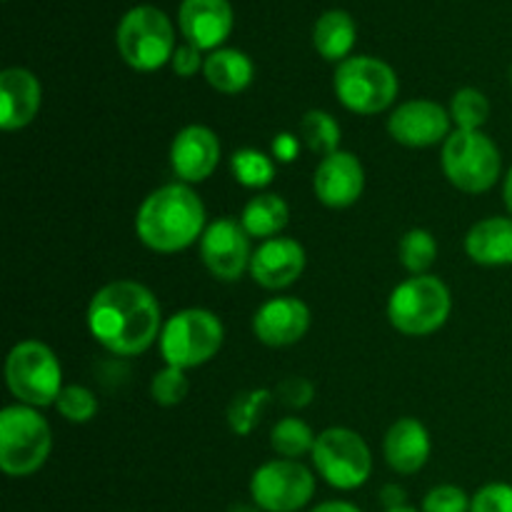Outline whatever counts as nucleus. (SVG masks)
<instances>
[{
	"label": "nucleus",
	"mask_w": 512,
	"mask_h": 512,
	"mask_svg": "<svg viewBox=\"0 0 512 512\" xmlns=\"http://www.w3.org/2000/svg\"><path fill=\"white\" fill-rule=\"evenodd\" d=\"M158 298L135 280H113L90 298L88 330L95 343L118 358H135L163 333Z\"/></svg>",
	"instance_id": "f257e3e1"
},
{
	"label": "nucleus",
	"mask_w": 512,
	"mask_h": 512,
	"mask_svg": "<svg viewBox=\"0 0 512 512\" xmlns=\"http://www.w3.org/2000/svg\"><path fill=\"white\" fill-rule=\"evenodd\" d=\"M205 205L200 195L185 183L155 188L140 203L135 215V235L153 253L173 255L203 238Z\"/></svg>",
	"instance_id": "f03ea898"
},
{
	"label": "nucleus",
	"mask_w": 512,
	"mask_h": 512,
	"mask_svg": "<svg viewBox=\"0 0 512 512\" xmlns=\"http://www.w3.org/2000/svg\"><path fill=\"white\" fill-rule=\"evenodd\" d=\"M453 295L438 275H410L388 298V320L408 338L433 335L448 323Z\"/></svg>",
	"instance_id": "7ed1b4c3"
},
{
	"label": "nucleus",
	"mask_w": 512,
	"mask_h": 512,
	"mask_svg": "<svg viewBox=\"0 0 512 512\" xmlns=\"http://www.w3.org/2000/svg\"><path fill=\"white\" fill-rule=\"evenodd\" d=\"M53 433L43 415L30 405H8L0 413V470L10 478L38 473L50 458Z\"/></svg>",
	"instance_id": "20e7f679"
},
{
	"label": "nucleus",
	"mask_w": 512,
	"mask_h": 512,
	"mask_svg": "<svg viewBox=\"0 0 512 512\" xmlns=\"http://www.w3.org/2000/svg\"><path fill=\"white\" fill-rule=\"evenodd\" d=\"M445 178L460 193L480 195L495 188L503 173V155L483 130H453L440 153Z\"/></svg>",
	"instance_id": "39448f33"
},
{
	"label": "nucleus",
	"mask_w": 512,
	"mask_h": 512,
	"mask_svg": "<svg viewBox=\"0 0 512 512\" xmlns=\"http://www.w3.org/2000/svg\"><path fill=\"white\" fill-rule=\"evenodd\" d=\"M225 343L223 320L205 308H185L170 315L160 333V355L165 365L193 370L210 363Z\"/></svg>",
	"instance_id": "423d86ee"
},
{
	"label": "nucleus",
	"mask_w": 512,
	"mask_h": 512,
	"mask_svg": "<svg viewBox=\"0 0 512 512\" xmlns=\"http://www.w3.org/2000/svg\"><path fill=\"white\" fill-rule=\"evenodd\" d=\"M115 45L125 63L140 73H153L173 60L175 28L168 15L155 5H135L115 30Z\"/></svg>",
	"instance_id": "0eeeda50"
},
{
	"label": "nucleus",
	"mask_w": 512,
	"mask_h": 512,
	"mask_svg": "<svg viewBox=\"0 0 512 512\" xmlns=\"http://www.w3.org/2000/svg\"><path fill=\"white\" fill-rule=\"evenodd\" d=\"M5 383L20 405L48 408L63 393V368L40 340H20L5 358Z\"/></svg>",
	"instance_id": "6e6552de"
},
{
	"label": "nucleus",
	"mask_w": 512,
	"mask_h": 512,
	"mask_svg": "<svg viewBox=\"0 0 512 512\" xmlns=\"http://www.w3.org/2000/svg\"><path fill=\"white\" fill-rule=\"evenodd\" d=\"M333 88L340 105L355 115H378L398 98V75L385 60L373 55H350L338 63Z\"/></svg>",
	"instance_id": "1a4fd4ad"
},
{
	"label": "nucleus",
	"mask_w": 512,
	"mask_h": 512,
	"mask_svg": "<svg viewBox=\"0 0 512 512\" xmlns=\"http://www.w3.org/2000/svg\"><path fill=\"white\" fill-rule=\"evenodd\" d=\"M320 478L335 490H355L373 473V453L360 433L350 428H328L318 435L310 453Z\"/></svg>",
	"instance_id": "9d476101"
},
{
	"label": "nucleus",
	"mask_w": 512,
	"mask_h": 512,
	"mask_svg": "<svg viewBox=\"0 0 512 512\" xmlns=\"http://www.w3.org/2000/svg\"><path fill=\"white\" fill-rule=\"evenodd\" d=\"M313 495L315 475L300 460H268L250 478V498L265 512H298Z\"/></svg>",
	"instance_id": "9b49d317"
},
{
	"label": "nucleus",
	"mask_w": 512,
	"mask_h": 512,
	"mask_svg": "<svg viewBox=\"0 0 512 512\" xmlns=\"http://www.w3.org/2000/svg\"><path fill=\"white\" fill-rule=\"evenodd\" d=\"M250 235L235 218H218L208 223L200 238V260L213 278L235 283L245 270H250Z\"/></svg>",
	"instance_id": "f8f14e48"
},
{
	"label": "nucleus",
	"mask_w": 512,
	"mask_h": 512,
	"mask_svg": "<svg viewBox=\"0 0 512 512\" xmlns=\"http://www.w3.org/2000/svg\"><path fill=\"white\" fill-rule=\"evenodd\" d=\"M390 138L405 148H433L453 133L450 110L428 98L405 100L388 118Z\"/></svg>",
	"instance_id": "ddd939ff"
},
{
	"label": "nucleus",
	"mask_w": 512,
	"mask_h": 512,
	"mask_svg": "<svg viewBox=\"0 0 512 512\" xmlns=\"http://www.w3.org/2000/svg\"><path fill=\"white\" fill-rule=\"evenodd\" d=\"M220 138L208 125H185L170 145V168L178 183L195 185L208 180L220 165Z\"/></svg>",
	"instance_id": "4468645a"
},
{
	"label": "nucleus",
	"mask_w": 512,
	"mask_h": 512,
	"mask_svg": "<svg viewBox=\"0 0 512 512\" xmlns=\"http://www.w3.org/2000/svg\"><path fill=\"white\" fill-rule=\"evenodd\" d=\"M365 190V168L360 158L348 150L328 155L318 163L313 175V193L325 208L343 210L358 203Z\"/></svg>",
	"instance_id": "2eb2a0df"
},
{
	"label": "nucleus",
	"mask_w": 512,
	"mask_h": 512,
	"mask_svg": "<svg viewBox=\"0 0 512 512\" xmlns=\"http://www.w3.org/2000/svg\"><path fill=\"white\" fill-rule=\"evenodd\" d=\"M308 255L295 238L278 235L263 240L250 258V278L265 290H285L305 273Z\"/></svg>",
	"instance_id": "dca6fc26"
},
{
	"label": "nucleus",
	"mask_w": 512,
	"mask_h": 512,
	"mask_svg": "<svg viewBox=\"0 0 512 512\" xmlns=\"http://www.w3.org/2000/svg\"><path fill=\"white\" fill-rule=\"evenodd\" d=\"M310 330V308L300 298H273L253 315V333L268 348H290Z\"/></svg>",
	"instance_id": "f3484780"
},
{
	"label": "nucleus",
	"mask_w": 512,
	"mask_h": 512,
	"mask_svg": "<svg viewBox=\"0 0 512 512\" xmlns=\"http://www.w3.org/2000/svg\"><path fill=\"white\" fill-rule=\"evenodd\" d=\"M233 20L228 0H183L178 10V25L185 43L210 53L233 33Z\"/></svg>",
	"instance_id": "a211bd4d"
},
{
	"label": "nucleus",
	"mask_w": 512,
	"mask_h": 512,
	"mask_svg": "<svg viewBox=\"0 0 512 512\" xmlns=\"http://www.w3.org/2000/svg\"><path fill=\"white\" fill-rule=\"evenodd\" d=\"M43 85L28 68H5L0 73V128L23 130L38 118Z\"/></svg>",
	"instance_id": "6ab92c4d"
},
{
	"label": "nucleus",
	"mask_w": 512,
	"mask_h": 512,
	"mask_svg": "<svg viewBox=\"0 0 512 512\" xmlns=\"http://www.w3.org/2000/svg\"><path fill=\"white\" fill-rule=\"evenodd\" d=\"M433 440L418 418H400L388 428L383 440L385 463L400 475H415L428 465Z\"/></svg>",
	"instance_id": "aec40b11"
},
{
	"label": "nucleus",
	"mask_w": 512,
	"mask_h": 512,
	"mask_svg": "<svg viewBox=\"0 0 512 512\" xmlns=\"http://www.w3.org/2000/svg\"><path fill=\"white\" fill-rule=\"evenodd\" d=\"M465 253L473 263L485 268L512 265V218L490 215L478 220L465 235Z\"/></svg>",
	"instance_id": "412c9836"
},
{
	"label": "nucleus",
	"mask_w": 512,
	"mask_h": 512,
	"mask_svg": "<svg viewBox=\"0 0 512 512\" xmlns=\"http://www.w3.org/2000/svg\"><path fill=\"white\" fill-rule=\"evenodd\" d=\"M203 75L210 88L223 95H238L253 83L255 65L243 50L218 48L205 58Z\"/></svg>",
	"instance_id": "4be33fe9"
},
{
	"label": "nucleus",
	"mask_w": 512,
	"mask_h": 512,
	"mask_svg": "<svg viewBox=\"0 0 512 512\" xmlns=\"http://www.w3.org/2000/svg\"><path fill=\"white\" fill-rule=\"evenodd\" d=\"M355 40H358V28L345 10H328L315 20L313 45L320 58L330 60V63H343L350 58Z\"/></svg>",
	"instance_id": "5701e85b"
},
{
	"label": "nucleus",
	"mask_w": 512,
	"mask_h": 512,
	"mask_svg": "<svg viewBox=\"0 0 512 512\" xmlns=\"http://www.w3.org/2000/svg\"><path fill=\"white\" fill-rule=\"evenodd\" d=\"M240 225L250 238H258L260 243L270 238L283 235L285 225L290 220V208L280 195L275 193H258L245 203L243 213H240Z\"/></svg>",
	"instance_id": "b1692460"
},
{
	"label": "nucleus",
	"mask_w": 512,
	"mask_h": 512,
	"mask_svg": "<svg viewBox=\"0 0 512 512\" xmlns=\"http://www.w3.org/2000/svg\"><path fill=\"white\" fill-rule=\"evenodd\" d=\"M300 140H303L305 148L310 153L320 155V160L328 158V155L338 153L340 150V138H343V130L340 123L335 120V115H330L328 110H308V113L300 118Z\"/></svg>",
	"instance_id": "393cba45"
},
{
	"label": "nucleus",
	"mask_w": 512,
	"mask_h": 512,
	"mask_svg": "<svg viewBox=\"0 0 512 512\" xmlns=\"http://www.w3.org/2000/svg\"><path fill=\"white\" fill-rule=\"evenodd\" d=\"M230 173L243 188L265 190L275 180L278 168H275L273 155L258 148H240L230 158Z\"/></svg>",
	"instance_id": "a878e982"
},
{
	"label": "nucleus",
	"mask_w": 512,
	"mask_h": 512,
	"mask_svg": "<svg viewBox=\"0 0 512 512\" xmlns=\"http://www.w3.org/2000/svg\"><path fill=\"white\" fill-rule=\"evenodd\" d=\"M315 440H318V435L300 418H283L270 430V445L285 460H298L303 455H310L315 448Z\"/></svg>",
	"instance_id": "bb28decb"
},
{
	"label": "nucleus",
	"mask_w": 512,
	"mask_h": 512,
	"mask_svg": "<svg viewBox=\"0 0 512 512\" xmlns=\"http://www.w3.org/2000/svg\"><path fill=\"white\" fill-rule=\"evenodd\" d=\"M275 395L270 390H243V393L235 395L228 405V425L235 435L245 438V435L253 433L258 428V423L263 420V413L268 410L270 400Z\"/></svg>",
	"instance_id": "cd10ccee"
},
{
	"label": "nucleus",
	"mask_w": 512,
	"mask_h": 512,
	"mask_svg": "<svg viewBox=\"0 0 512 512\" xmlns=\"http://www.w3.org/2000/svg\"><path fill=\"white\" fill-rule=\"evenodd\" d=\"M438 258V240L430 230L413 228L400 238L398 260L410 275H428Z\"/></svg>",
	"instance_id": "c85d7f7f"
},
{
	"label": "nucleus",
	"mask_w": 512,
	"mask_h": 512,
	"mask_svg": "<svg viewBox=\"0 0 512 512\" xmlns=\"http://www.w3.org/2000/svg\"><path fill=\"white\" fill-rule=\"evenodd\" d=\"M448 110L455 130H483L490 118V100L478 88H460Z\"/></svg>",
	"instance_id": "c756f323"
},
{
	"label": "nucleus",
	"mask_w": 512,
	"mask_h": 512,
	"mask_svg": "<svg viewBox=\"0 0 512 512\" xmlns=\"http://www.w3.org/2000/svg\"><path fill=\"white\" fill-rule=\"evenodd\" d=\"M55 410L60 418H65L73 425L90 423L98 415V398L90 388L85 385H65L63 393L55 400Z\"/></svg>",
	"instance_id": "7c9ffc66"
},
{
	"label": "nucleus",
	"mask_w": 512,
	"mask_h": 512,
	"mask_svg": "<svg viewBox=\"0 0 512 512\" xmlns=\"http://www.w3.org/2000/svg\"><path fill=\"white\" fill-rule=\"evenodd\" d=\"M188 390V375H185V370L173 368V365H165L163 370H158L153 375V383H150V395H153V400L160 408H175V405H180L188 398Z\"/></svg>",
	"instance_id": "2f4dec72"
},
{
	"label": "nucleus",
	"mask_w": 512,
	"mask_h": 512,
	"mask_svg": "<svg viewBox=\"0 0 512 512\" xmlns=\"http://www.w3.org/2000/svg\"><path fill=\"white\" fill-rule=\"evenodd\" d=\"M423 512H470V498L458 485H438L425 495Z\"/></svg>",
	"instance_id": "473e14b6"
},
{
	"label": "nucleus",
	"mask_w": 512,
	"mask_h": 512,
	"mask_svg": "<svg viewBox=\"0 0 512 512\" xmlns=\"http://www.w3.org/2000/svg\"><path fill=\"white\" fill-rule=\"evenodd\" d=\"M470 512H512V485H483V488L470 498Z\"/></svg>",
	"instance_id": "72a5a7b5"
},
{
	"label": "nucleus",
	"mask_w": 512,
	"mask_h": 512,
	"mask_svg": "<svg viewBox=\"0 0 512 512\" xmlns=\"http://www.w3.org/2000/svg\"><path fill=\"white\" fill-rule=\"evenodd\" d=\"M273 395L280 400V403L285 405V408L300 410V408H308V405L313 403L315 388H313V383H310L308 378H300V375H290V378L280 380L278 388L273 390Z\"/></svg>",
	"instance_id": "f704fd0d"
},
{
	"label": "nucleus",
	"mask_w": 512,
	"mask_h": 512,
	"mask_svg": "<svg viewBox=\"0 0 512 512\" xmlns=\"http://www.w3.org/2000/svg\"><path fill=\"white\" fill-rule=\"evenodd\" d=\"M203 65V50H198L190 43L178 45L173 53V60H170V68H173V73L180 75V78H193V75H198L200 70H203Z\"/></svg>",
	"instance_id": "c9c22d12"
},
{
	"label": "nucleus",
	"mask_w": 512,
	"mask_h": 512,
	"mask_svg": "<svg viewBox=\"0 0 512 512\" xmlns=\"http://www.w3.org/2000/svg\"><path fill=\"white\" fill-rule=\"evenodd\" d=\"M300 145H303L300 135L278 133L273 138V160L275 163H285V165L293 163V160L300 155Z\"/></svg>",
	"instance_id": "e433bc0d"
},
{
	"label": "nucleus",
	"mask_w": 512,
	"mask_h": 512,
	"mask_svg": "<svg viewBox=\"0 0 512 512\" xmlns=\"http://www.w3.org/2000/svg\"><path fill=\"white\" fill-rule=\"evenodd\" d=\"M380 500L388 510L393 508H403L405 505V490H400L398 485H385L383 493H380Z\"/></svg>",
	"instance_id": "4c0bfd02"
},
{
	"label": "nucleus",
	"mask_w": 512,
	"mask_h": 512,
	"mask_svg": "<svg viewBox=\"0 0 512 512\" xmlns=\"http://www.w3.org/2000/svg\"><path fill=\"white\" fill-rule=\"evenodd\" d=\"M313 512H360L353 503H345V500H330V503L318 505Z\"/></svg>",
	"instance_id": "58836bf2"
},
{
	"label": "nucleus",
	"mask_w": 512,
	"mask_h": 512,
	"mask_svg": "<svg viewBox=\"0 0 512 512\" xmlns=\"http://www.w3.org/2000/svg\"><path fill=\"white\" fill-rule=\"evenodd\" d=\"M503 198H505V205H508L510 218H512V168L508 170V175H505V183H503Z\"/></svg>",
	"instance_id": "ea45409f"
},
{
	"label": "nucleus",
	"mask_w": 512,
	"mask_h": 512,
	"mask_svg": "<svg viewBox=\"0 0 512 512\" xmlns=\"http://www.w3.org/2000/svg\"><path fill=\"white\" fill-rule=\"evenodd\" d=\"M228 512H265V510H260L258 505H245V503H240V505H233V508H230Z\"/></svg>",
	"instance_id": "a19ab883"
},
{
	"label": "nucleus",
	"mask_w": 512,
	"mask_h": 512,
	"mask_svg": "<svg viewBox=\"0 0 512 512\" xmlns=\"http://www.w3.org/2000/svg\"><path fill=\"white\" fill-rule=\"evenodd\" d=\"M385 512H418V510L408 508V505H403V508H393V510H385Z\"/></svg>",
	"instance_id": "79ce46f5"
},
{
	"label": "nucleus",
	"mask_w": 512,
	"mask_h": 512,
	"mask_svg": "<svg viewBox=\"0 0 512 512\" xmlns=\"http://www.w3.org/2000/svg\"><path fill=\"white\" fill-rule=\"evenodd\" d=\"M510 80H512V68H510Z\"/></svg>",
	"instance_id": "37998d69"
},
{
	"label": "nucleus",
	"mask_w": 512,
	"mask_h": 512,
	"mask_svg": "<svg viewBox=\"0 0 512 512\" xmlns=\"http://www.w3.org/2000/svg\"><path fill=\"white\" fill-rule=\"evenodd\" d=\"M5 3H8V0H5Z\"/></svg>",
	"instance_id": "c03bdc74"
}]
</instances>
